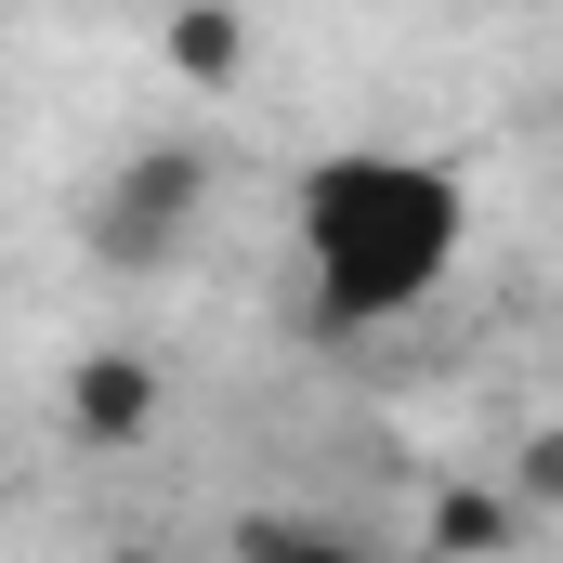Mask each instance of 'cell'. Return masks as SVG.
<instances>
[{"label": "cell", "mask_w": 563, "mask_h": 563, "mask_svg": "<svg viewBox=\"0 0 563 563\" xmlns=\"http://www.w3.org/2000/svg\"><path fill=\"white\" fill-rule=\"evenodd\" d=\"M288 236H301V328L314 341H367L394 314H420L432 288L459 276L472 250V197L445 157L407 144H328L288 197Z\"/></svg>", "instance_id": "1"}, {"label": "cell", "mask_w": 563, "mask_h": 563, "mask_svg": "<svg viewBox=\"0 0 563 563\" xmlns=\"http://www.w3.org/2000/svg\"><path fill=\"white\" fill-rule=\"evenodd\" d=\"M210 184H223V157L210 144H184V132H157V144H132L106 184H92V263L106 276H170L184 263V236H197V210H210Z\"/></svg>", "instance_id": "2"}, {"label": "cell", "mask_w": 563, "mask_h": 563, "mask_svg": "<svg viewBox=\"0 0 563 563\" xmlns=\"http://www.w3.org/2000/svg\"><path fill=\"white\" fill-rule=\"evenodd\" d=\"M66 420H79V445H144V432H157V367H144V354H79Z\"/></svg>", "instance_id": "3"}, {"label": "cell", "mask_w": 563, "mask_h": 563, "mask_svg": "<svg viewBox=\"0 0 563 563\" xmlns=\"http://www.w3.org/2000/svg\"><path fill=\"white\" fill-rule=\"evenodd\" d=\"M223 563H380L354 525H328V511H236V538H223Z\"/></svg>", "instance_id": "4"}, {"label": "cell", "mask_w": 563, "mask_h": 563, "mask_svg": "<svg viewBox=\"0 0 563 563\" xmlns=\"http://www.w3.org/2000/svg\"><path fill=\"white\" fill-rule=\"evenodd\" d=\"M236 66H250V26H236V0H184V13H170V79L223 92Z\"/></svg>", "instance_id": "5"}, {"label": "cell", "mask_w": 563, "mask_h": 563, "mask_svg": "<svg viewBox=\"0 0 563 563\" xmlns=\"http://www.w3.org/2000/svg\"><path fill=\"white\" fill-rule=\"evenodd\" d=\"M498 538H525V498H511V485H445V498H432V551L485 563Z\"/></svg>", "instance_id": "6"}, {"label": "cell", "mask_w": 563, "mask_h": 563, "mask_svg": "<svg viewBox=\"0 0 563 563\" xmlns=\"http://www.w3.org/2000/svg\"><path fill=\"white\" fill-rule=\"evenodd\" d=\"M511 498H525V525H563V420L525 432V459H511Z\"/></svg>", "instance_id": "7"}]
</instances>
